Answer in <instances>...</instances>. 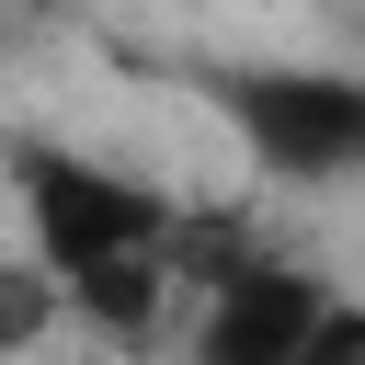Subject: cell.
I'll list each match as a JSON object with an SVG mask.
<instances>
[{"instance_id":"1","label":"cell","mask_w":365,"mask_h":365,"mask_svg":"<svg viewBox=\"0 0 365 365\" xmlns=\"http://www.w3.org/2000/svg\"><path fill=\"white\" fill-rule=\"evenodd\" d=\"M11 205H23V262L57 285L68 319H91L114 342H148V331L182 319L205 228L171 194H148L137 171H114L91 148L11 137Z\"/></svg>"},{"instance_id":"2","label":"cell","mask_w":365,"mask_h":365,"mask_svg":"<svg viewBox=\"0 0 365 365\" xmlns=\"http://www.w3.org/2000/svg\"><path fill=\"white\" fill-rule=\"evenodd\" d=\"M217 125L240 137V160L262 182H297V194L365 182V68H319V57L228 68L217 80Z\"/></svg>"},{"instance_id":"3","label":"cell","mask_w":365,"mask_h":365,"mask_svg":"<svg viewBox=\"0 0 365 365\" xmlns=\"http://www.w3.org/2000/svg\"><path fill=\"white\" fill-rule=\"evenodd\" d=\"M331 285L285 251H251V240H217L194 251V297H182V365H308V331H319Z\"/></svg>"},{"instance_id":"4","label":"cell","mask_w":365,"mask_h":365,"mask_svg":"<svg viewBox=\"0 0 365 365\" xmlns=\"http://www.w3.org/2000/svg\"><path fill=\"white\" fill-rule=\"evenodd\" d=\"M46 319H68V308H57V285H46L34 262H0V354H23Z\"/></svg>"},{"instance_id":"5","label":"cell","mask_w":365,"mask_h":365,"mask_svg":"<svg viewBox=\"0 0 365 365\" xmlns=\"http://www.w3.org/2000/svg\"><path fill=\"white\" fill-rule=\"evenodd\" d=\"M308 365H365V297L331 285V308H319V331H308Z\"/></svg>"}]
</instances>
